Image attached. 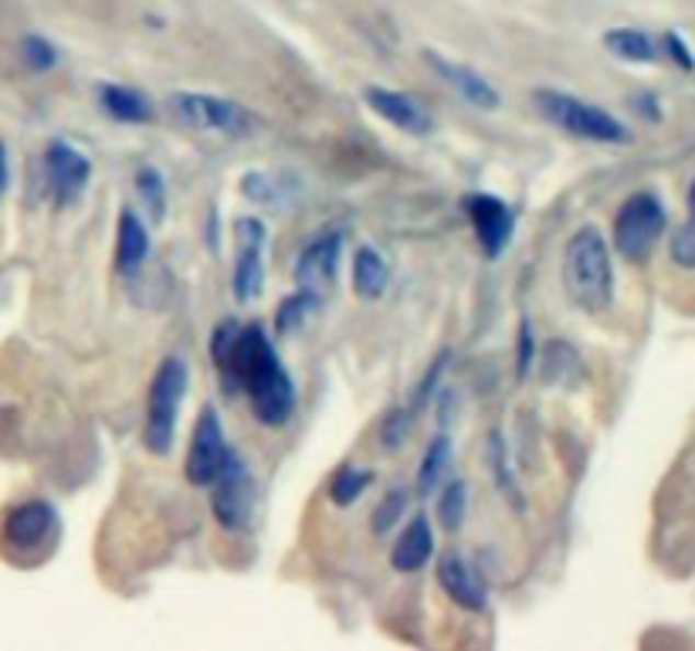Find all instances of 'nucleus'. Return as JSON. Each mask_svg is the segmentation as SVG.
<instances>
[{"mask_svg": "<svg viewBox=\"0 0 695 651\" xmlns=\"http://www.w3.org/2000/svg\"><path fill=\"white\" fill-rule=\"evenodd\" d=\"M210 353L228 387L248 397L251 414L265 427H282L292 418V411H296V384H292L269 333L259 322H221L210 340Z\"/></svg>", "mask_w": 695, "mask_h": 651, "instance_id": "nucleus-1", "label": "nucleus"}, {"mask_svg": "<svg viewBox=\"0 0 695 651\" xmlns=\"http://www.w3.org/2000/svg\"><path fill=\"white\" fill-rule=\"evenodd\" d=\"M563 285L567 296L588 312H601L614 299L611 251L597 228H580L563 251Z\"/></svg>", "mask_w": 695, "mask_h": 651, "instance_id": "nucleus-2", "label": "nucleus"}, {"mask_svg": "<svg viewBox=\"0 0 695 651\" xmlns=\"http://www.w3.org/2000/svg\"><path fill=\"white\" fill-rule=\"evenodd\" d=\"M187 393V367L180 356H163L150 384L146 401V448L153 455H170L176 434V408Z\"/></svg>", "mask_w": 695, "mask_h": 651, "instance_id": "nucleus-3", "label": "nucleus"}, {"mask_svg": "<svg viewBox=\"0 0 695 651\" xmlns=\"http://www.w3.org/2000/svg\"><path fill=\"white\" fill-rule=\"evenodd\" d=\"M536 105L554 126L567 129V133H573L580 139H591V142H631V133H628L625 123L614 119L611 113H604V108H597L591 102H580L577 95L543 89V92H536Z\"/></svg>", "mask_w": 695, "mask_h": 651, "instance_id": "nucleus-4", "label": "nucleus"}, {"mask_svg": "<svg viewBox=\"0 0 695 651\" xmlns=\"http://www.w3.org/2000/svg\"><path fill=\"white\" fill-rule=\"evenodd\" d=\"M662 231H665V207L654 194L641 191L617 207L614 244L620 251V259L645 262L651 255V248L658 244V238H662Z\"/></svg>", "mask_w": 695, "mask_h": 651, "instance_id": "nucleus-5", "label": "nucleus"}, {"mask_svg": "<svg viewBox=\"0 0 695 651\" xmlns=\"http://www.w3.org/2000/svg\"><path fill=\"white\" fill-rule=\"evenodd\" d=\"M214 486V516L225 529H244L254 516V479L248 472V465L238 452L228 448V458L221 465V472L210 482Z\"/></svg>", "mask_w": 695, "mask_h": 651, "instance_id": "nucleus-6", "label": "nucleus"}, {"mask_svg": "<svg viewBox=\"0 0 695 651\" xmlns=\"http://www.w3.org/2000/svg\"><path fill=\"white\" fill-rule=\"evenodd\" d=\"M167 105L173 108V116L201 133H231V136H244L254 123L248 116V108H241L238 102L217 99V95H197V92H176L167 99Z\"/></svg>", "mask_w": 695, "mask_h": 651, "instance_id": "nucleus-7", "label": "nucleus"}, {"mask_svg": "<svg viewBox=\"0 0 695 651\" xmlns=\"http://www.w3.org/2000/svg\"><path fill=\"white\" fill-rule=\"evenodd\" d=\"M228 458V445H225V427H221V418H217L214 408H204L197 424H194V438H191V452H187V461H184V472H187V482L204 489L217 479V472H221V465Z\"/></svg>", "mask_w": 695, "mask_h": 651, "instance_id": "nucleus-8", "label": "nucleus"}, {"mask_svg": "<svg viewBox=\"0 0 695 651\" xmlns=\"http://www.w3.org/2000/svg\"><path fill=\"white\" fill-rule=\"evenodd\" d=\"M92 163L86 153H79L76 147L55 139L45 150V180H48V194L55 204H71L89 184Z\"/></svg>", "mask_w": 695, "mask_h": 651, "instance_id": "nucleus-9", "label": "nucleus"}, {"mask_svg": "<svg viewBox=\"0 0 695 651\" xmlns=\"http://www.w3.org/2000/svg\"><path fill=\"white\" fill-rule=\"evenodd\" d=\"M465 210L471 217V228L475 235H479V244L489 259H499L509 238H512V228H516V217H512V210L492 197V194H471L465 197Z\"/></svg>", "mask_w": 695, "mask_h": 651, "instance_id": "nucleus-10", "label": "nucleus"}, {"mask_svg": "<svg viewBox=\"0 0 695 651\" xmlns=\"http://www.w3.org/2000/svg\"><path fill=\"white\" fill-rule=\"evenodd\" d=\"M340 235L337 231H329V235H319L312 238L303 251H299V259H296V282L299 288H306V293L319 296L329 285L337 282V269H340Z\"/></svg>", "mask_w": 695, "mask_h": 651, "instance_id": "nucleus-11", "label": "nucleus"}, {"mask_svg": "<svg viewBox=\"0 0 695 651\" xmlns=\"http://www.w3.org/2000/svg\"><path fill=\"white\" fill-rule=\"evenodd\" d=\"M55 529V510L48 502H21L8 513L4 519V542L18 550H31V547H42V542L52 536Z\"/></svg>", "mask_w": 695, "mask_h": 651, "instance_id": "nucleus-12", "label": "nucleus"}, {"mask_svg": "<svg viewBox=\"0 0 695 651\" xmlns=\"http://www.w3.org/2000/svg\"><path fill=\"white\" fill-rule=\"evenodd\" d=\"M424 61L442 76L465 102H471L475 108H486V113H492V108H499V92L492 89V82H486L479 71L468 68V65H458V61H448L442 58L437 52H424Z\"/></svg>", "mask_w": 695, "mask_h": 651, "instance_id": "nucleus-13", "label": "nucleus"}, {"mask_svg": "<svg viewBox=\"0 0 695 651\" xmlns=\"http://www.w3.org/2000/svg\"><path fill=\"white\" fill-rule=\"evenodd\" d=\"M437 584H442V591L465 610H482L486 607V584L479 581L475 567L458 553H448V557L437 560Z\"/></svg>", "mask_w": 695, "mask_h": 651, "instance_id": "nucleus-14", "label": "nucleus"}, {"mask_svg": "<svg viewBox=\"0 0 695 651\" xmlns=\"http://www.w3.org/2000/svg\"><path fill=\"white\" fill-rule=\"evenodd\" d=\"M363 99H367V105L374 108L380 119H387L390 126L405 129L411 136H424L431 129V116L424 113V108L411 95H405V92L367 89V92H363Z\"/></svg>", "mask_w": 695, "mask_h": 651, "instance_id": "nucleus-15", "label": "nucleus"}, {"mask_svg": "<svg viewBox=\"0 0 695 651\" xmlns=\"http://www.w3.org/2000/svg\"><path fill=\"white\" fill-rule=\"evenodd\" d=\"M434 553V529L424 516H414L405 529H400L394 550H390V567L400 573H414L428 563Z\"/></svg>", "mask_w": 695, "mask_h": 651, "instance_id": "nucleus-16", "label": "nucleus"}, {"mask_svg": "<svg viewBox=\"0 0 695 651\" xmlns=\"http://www.w3.org/2000/svg\"><path fill=\"white\" fill-rule=\"evenodd\" d=\"M146 255H150V235H146L143 221L126 207L119 214V238H116V269L123 278H136Z\"/></svg>", "mask_w": 695, "mask_h": 651, "instance_id": "nucleus-17", "label": "nucleus"}, {"mask_svg": "<svg viewBox=\"0 0 695 651\" xmlns=\"http://www.w3.org/2000/svg\"><path fill=\"white\" fill-rule=\"evenodd\" d=\"M390 285V269L377 248H360L353 255V293L360 299H380Z\"/></svg>", "mask_w": 695, "mask_h": 651, "instance_id": "nucleus-18", "label": "nucleus"}, {"mask_svg": "<svg viewBox=\"0 0 695 651\" xmlns=\"http://www.w3.org/2000/svg\"><path fill=\"white\" fill-rule=\"evenodd\" d=\"M99 102H102L105 113L113 119H119V123H146L153 116L150 102H146L139 92H129L123 85H102L99 89Z\"/></svg>", "mask_w": 695, "mask_h": 651, "instance_id": "nucleus-19", "label": "nucleus"}, {"mask_svg": "<svg viewBox=\"0 0 695 651\" xmlns=\"http://www.w3.org/2000/svg\"><path fill=\"white\" fill-rule=\"evenodd\" d=\"M265 282V265H262V248H241V255L235 262V296L241 302L259 299Z\"/></svg>", "mask_w": 695, "mask_h": 651, "instance_id": "nucleus-20", "label": "nucleus"}, {"mask_svg": "<svg viewBox=\"0 0 695 651\" xmlns=\"http://www.w3.org/2000/svg\"><path fill=\"white\" fill-rule=\"evenodd\" d=\"M604 45H607V52H611V55L625 58V61H638V65L654 61V42L648 38V34L631 31V27L607 31V34H604Z\"/></svg>", "mask_w": 695, "mask_h": 651, "instance_id": "nucleus-21", "label": "nucleus"}, {"mask_svg": "<svg viewBox=\"0 0 695 651\" xmlns=\"http://www.w3.org/2000/svg\"><path fill=\"white\" fill-rule=\"evenodd\" d=\"M448 461H452V442H448V434H437V438L428 445L421 472H418V492L421 495L437 489V482H442V476L448 472Z\"/></svg>", "mask_w": 695, "mask_h": 651, "instance_id": "nucleus-22", "label": "nucleus"}, {"mask_svg": "<svg viewBox=\"0 0 695 651\" xmlns=\"http://www.w3.org/2000/svg\"><path fill=\"white\" fill-rule=\"evenodd\" d=\"M371 482H374V472H371V468L343 465L340 472H337V479L329 482V499H333L337 505H353Z\"/></svg>", "mask_w": 695, "mask_h": 651, "instance_id": "nucleus-23", "label": "nucleus"}, {"mask_svg": "<svg viewBox=\"0 0 695 651\" xmlns=\"http://www.w3.org/2000/svg\"><path fill=\"white\" fill-rule=\"evenodd\" d=\"M316 306H319V296L306 293V288H299L296 296H288V299L278 306V312H275V326H278V333L299 330V326H303V322L316 312Z\"/></svg>", "mask_w": 695, "mask_h": 651, "instance_id": "nucleus-24", "label": "nucleus"}, {"mask_svg": "<svg viewBox=\"0 0 695 651\" xmlns=\"http://www.w3.org/2000/svg\"><path fill=\"white\" fill-rule=\"evenodd\" d=\"M136 191H139V197H143V204H146V210H150L157 221L167 214V191H163V176L157 173V170H139L136 173Z\"/></svg>", "mask_w": 695, "mask_h": 651, "instance_id": "nucleus-25", "label": "nucleus"}, {"mask_svg": "<svg viewBox=\"0 0 695 651\" xmlns=\"http://www.w3.org/2000/svg\"><path fill=\"white\" fill-rule=\"evenodd\" d=\"M465 510H468V486L465 482H452L437 502V516H442L445 529H458L465 523Z\"/></svg>", "mask_w": 695, "mask_h": 651, "instance_id": "nucleus-26", "label": "nucleus"}, {"mask_svg": "<svg viewBox=\"0 0 695 651\" xmlns=\"http://www.w3.org/2000/svg\"><path fill=\"white\" fill-rule=\"evenodd\" d=\"M21 58H24L27 68H34V71H48V68L58 65L55 45H48L45 38H34V34H27V38L21 42Z\"/></svg>", "mask_w": 695, "mask_h": 651, "instance_id": "nucleus-27", "label": "nucleus"}, {"mask_svg": "<svg viewBox=\"0 0 695 651\" xmlns=\"http://www.w3.org/2000/svg\"><path fill=\"white\" fill-rule=\"evenodd\" d=\"M669 251H672V262H675V265H682V269H695V221L682 225V228L672 235Z\"/></svg>", "mask_w": 695, "mask_h": 651, "instance_id": "nucleus-28", "label": "nucleus"}, {"mask_svg": "<svg viewBox=\"0 0 695 651\" xmlns=\"http://www.w3.org/2000/svg\"><path fill=\"white\" fill-rule=\"evenodd\" d=\"M405 505H408V492H405V489H390V492H387V499L377 505L374 529H377V533H387V529L397 523V516L405 513Z\"/></svg>", "mask_w": 695, "mask_h": 651, "instance_id": "nucleus-29", "label": "nucleus"}, {"mask_svg": "<svg viewBox=\"0 0 695 651\" xmlns=\"http://www.w3.org/2000/svg\"><path fill=\"white\" fill-rule=\"evenodd\" d=\"M235 238H238V248H262L269 241V228L259 217H238Z\"/></svg>", "mask_w": 695, "mask_h": 651, "instance_id": "nucleus-30", "label": "nucleus"}, {"mask_svg": "<svg viewBox=\"0 0 695 651\" xmlns=\"http://www.w3.org/2000/svg\"><path fill=\"white\" fill-rule=\"evenodd\" d=\"M489 448H492V468H495V476H499V486H502V492L516 499V482H512L509 468H505V452H502V438H499V434H492V445H489ZM516 505L523 510V502H520V499H516Z\"/></svg>", "mask_w": 695, "mask_h": 651, "instance_id": "nucleus-31", "label": "nucleus"}, {"mask_svg": "<svg viewBox=\"0 0 695 651\" xmlns=\"http://www.w3.org/2000/svg\"><path fill=\"white\" fill-rule=\"evenodd\" d=\"M533 340H529V322L523 319V330H520V374L529 370V359H533Z\"/></svg>", "mask_w": 695, "mask_h": 651, "instance_id": "nucleus-32", "label": "nucleus"}, {"mask_svg": "<svg viewBox=\"0 0 695 651\" xmlns=\"http://www.w3.org/2000/svg\"><path fill=\"white\" fill-rule=\"evenodd\" d=\"M665 48L672 52V58H675V61H679L682 68H688V71L695 68V61H692V55H688V48H685V45L679 42V34H669V38H665Z\"/></svg>", "mask_w": 695, "mask_h": 651, "instance_id": "nucleus-33", "label": "nucleus"}, {"mask_svg": "<svg viewBox=\"0 0 695 651\" xmlns=\"http://www.w3.org/2000/svg\"><path fill=\"white\" fill-rule=\"evenodd\" d=\"M8 180H11V167H8V150H4V142H0V197H4V191H8Z\"/></svg>", "mask_w": 695, "mask_h": 651, "instance_id": "nucleus-34", "label": "nucleus"}, {"mask_svg": "<svg viewBox=\"0 0 695 651\" xmlns=\"http://www.w3.org/2000/svg\"><path fill=\"white\" fill-rule=\"evenodd\" d=\"M688 210H692V221H695V180H692V187H688Z\"/></svg>", "mask_w": 695, "mask_h": 651, "instance_id": "nucleus-35", "label": "nucleus"}]
</instances>
